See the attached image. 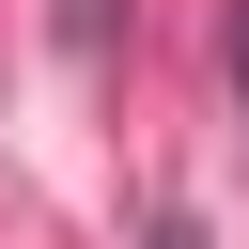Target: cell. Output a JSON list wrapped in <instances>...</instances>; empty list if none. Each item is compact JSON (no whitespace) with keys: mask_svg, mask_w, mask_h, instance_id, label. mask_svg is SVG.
I'll use <instances>...</instances> for the list:
<instances>
[{"mask_svg":"<svg viewBox=\"0 0 249 249\" xmlns=\"http://www.w3.org/2000/svg\"><path fill=\"white\" fill-rule=\"evenodd\" d=\"M233 78H249V16H233Z\"/></svg>","mask_w":249,"mask_h":249,"instance_id":"7a4b0ae2","label":"cell"},{"mask_svg":"<svg viewBox=\"0 0 249 249\" xmlns=\"http://www.w3.org/2000/svg\"><path fill=\"white\" fill-rule=\"evenodd\" d=\"M156 249H202V233H187V218H156Z\"/></svg>","mask_w":249,"mask_h":249,"instance_id":"6da1fadb","label":"cell"}]
</instances>
